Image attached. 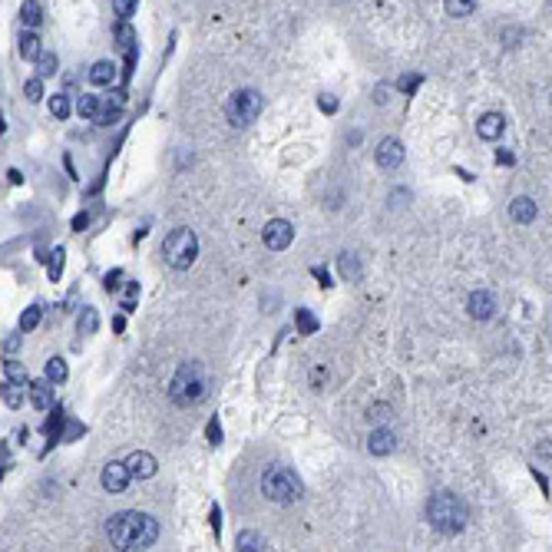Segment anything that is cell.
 <instances>
[{
	"label": "cell",
	"mask_w": 552,
	"mask_h": 552,
	"mask_svg": "<svg viewBox=\"0 0 552 552\" xmlns=\"http://www.w3.org/2000/svg\"><path fill=\"white\" fill-rule=\"evenodd\" d=\"M367 450H371L374 457H387V453H394V450H397V437H394L391 430L377 427L371 437H367Z\"/></svg>",
	"instance_id": "cell-13"
},
{
	"label": "cell",
	"mask_w": 552,
	"mask_h": 552,
	"mask_svg": "<svg viewBox=\"0 0 552 552\" xmlns=\"http://www.w3.org/2000/svg\"><path fill=\"white\" fill-rule=\"evenodd\" d=\"M96 324H99L96 311H93V308H86L83 315H80V331H83V334H93V331H96Z\"/></svg>",
	"instance_id": "cell-30"
},
{
	"label": "cell",
	"mask_w": 552,
	"mask_h": 552,
	"mask_svg": "<svg viewBox=\"0 0 552 552\" xmlns=\"http://www.w3.org/2000/svg\"><path fill=\"white\" fill-rule=\"evenodd\" d=\"M13 351H20V334H10L4 341V354H13Z\"/></svg>",
	"instance_id": "cell-37"
},
{
	"label": "cell",
	"mask_w": 552,
	"mask_h": 552,
	"mask_svg": "<svg viewBox=\"0 0 552 552\" xmlns=\"http://www.w3.org/2000/svg\"><path fill=\"white\" fill-rule=\"evenodd\" d=\"M113 80H116V67L109 63V60H99V63L90 67V83L93 86H109Z\"/></svg>",
	"instance_id": "cell-17"
},
{
	"label": "cell",
	"mask_w": 552,
	"mask_h": 552,
	"mask_svg": "<svg viewBox=\"0 0 552 552\" xmlns=\"http://www.w3.org/2000/svg\"><path fill=\"white\" fill-rule=\"evenodd\" d=\"M417 83H420V77H407V80H400V90H404V93H410V90H417Z\"/></svg>",
	"instance_id": "cell-41"
},
{
	"label": "cell",
	"mask_w": 552,
	"mask_h": 552,
	"mask_svg": "<svg viewBox=\"0 0 552 552\" xmlns=\"http://www.w3.org/2000/svg\"><path fill=\"white\" fill-rule=\"evenodd\" d=\"M50 384H53L50 377H47V381H33V384H30V404H33L37 410H50V407H53V400H57V394H53Z\"/></svg>",
	"instance_id": "cell-15"
},
{
	"label": "cell",
	"mask_w": 552,
	"mask_h": 552,
	"mask_svg": "<svg viewBox=\"0 0 552 552\" xmlns=\"http://www.w3.org/2000/svg\"><path fill=\"white\" fill-rule=\"evenodd\" d=\"M298 324H301V328H305L308 334H311V331H315V328H318V321H315V318H311V315H308V311H298Z\"/></svg>",
	"instance_id": "cell-36"
},
{
	"label": "cell",
	"mask_w": 552,
	"mask_h": 552,
	"mask_svg": "<svg viewBox=\"0 0 552 552\" xmlns=\"http://www.w3.org/2000/svg\"><path fill=\"white\" fill-rule=\"evenodd\" d=\"M123 116V99H106V103H99V113H96V119L93 123H99V126H113L116 119Z\"/></svg>",
	"instance_id": "cell-18"
},
{
	"label": "cell",
	"mask_w": 552,
	"mask_h": 552,
	"mask_svg": "<svg viewBox=\"0 0 552 552\" xmlns=\"http://www.w3.org/2000/svg\"><path fill=\"white\" fill-rule=\"evenodd\" d=\"M23 381H27L23 367H20L17 361H7V384H23Z\"/></svg>",
	"instance_id": "cell-33"
},
{
	"label": "cell",
	"mask_w": 552,
	"mask_h": 552,
	"mask_svg": "<svg viewBox=\"0 0 552 552\" xmlns=\"http://www.w3.org/2000/svg\"><path fill=\"white\" fill-rule=\"evenodd\" d=\"M209 443H222V427H219V420H212V423H209Z\"/></svg>",
	"instance_id": "cell-38"
},
{
	"label": "cell",
	"mask_w": 552,
	"mask_h": 552,
	"mask_svg": "<svg viewBox=\"0 0 552 552\" xmlns=\"http://www.w3.org/2000/svg\"><path fill=\"white\" fill-rule=\"evenodd\" d=\"M60 275H63V248L53 251V261H50V281H60Z\"/></svg>",
	"instance_id": "cell-32"
},
{
	"label": "cell",
	"mask_w": 552,
	"mask_h": 552,
	"mask_svg": "<svg viewBox=\"0 0 552 552\" xmlns=\"http://www.w3.org/2000/svg\"><path fill=\"white\" fill-rule=\"evenodd\" d=\"M126 463H129V470H133V480H149V476H156V470H159L156 457L153 453H146V450H136Z\"/></svg>",
	"instance_id": "cell-12"
},
{
	"label": "cell",
	"mask_w": 552,
	"mask_h": 552,
	"mask_svg": "<svg viewBox=\"0 0 552 552\" xmlns=\"http://www.w3.org/2000/svg\"><path fill=\"white\" fill-rule=\"evenodd\" d=\"M476 133H480V139H486V143H496V139L506 133V116L503 113H483L480 123H476Z\"/></svg>",
	"instance_id": "cell-11"
},
{
	"label": "cell",
	"mask_w": 552,
	"mask_h": 552,
	"mask_svg": "<svg viewBox=\"0 0 552 552\" xmlns=\"http://www.w3.org/2000/svg\"><path fill=\"white\" fill-rule=\"evenodd\" d=\"M318 106H321L324 113H334V109H337V99H334V96H321V99H318Z\"/></svg>",
	"instance_id": "cell-39"
},
{
	"label": "cell",
	"mask_w": 552,
	"mask_h": 552,
	"mask_svg": "<svg viewBox=\"0 0 552 552\" xmlns=\"http://www.w3.org/2000/svg\"><path fill=\"white\" fill-rule=\"evenodd\" d=\"M40 318H43V311H40V305H30L23 315H20V331H33L40 324Z\"/></svg>",
	"instance_id": "cell-23"
},
{
	"label": "cell",
	"mask_w": 552,
	"mask_h": 552,
	"mask_svg": "<svg viewBox=\"0 0 552 552\" xmlns=\"http://www.w3.org/2000/svg\"><path fill=\"white\" fill-rule=\"evenodd\" d=\"M23 96H27L30 103H40V99H43V77L27 80V83H23Z\"/></svg>",
	"instance_id": "cell-25"
},
{
	"label": "cell",
	"mask_w": 552,
	"mask_h": 552,
	"mask_svg": "<svg viewBox=\"0 0 552 552\" xmlns=\"http://www.w3.org/2000/svg\"><path fill=\"white\" fill-rule=\"evenodd\" d=\"M116 37H119V43H123V47H126V50H133V40H136V33H133V27H126V23H123V27L116 30Z\"/></svg>",
	"instance_id": "cell-34"
},
{
	"label": "cell",
	"mask_w": 552,
	"mask_h": 552,
	"mask_svg": "<svg viewBox=\"0 0 552 552\" xmlns=\"http://www.w3.org/2000/svg\"><path fill=\"white\" fill-rule=\"evenodd\" d=\"M162 258H166V265L175 268V271H185L192 268V261L199 258V238L192 229H172L162 242Z\"/></svg>",
	"instance_id": "cell-5"
},
{
	"label": "cell",
	"mask_w": 552,
	"mask_h": 552,
	"mask_svg": "<svg viewBox=\"0 0 552 552\" xmlns=\"http://www.w3.org/2000/svg\"><path fill=\"white\" fill-rule=\"evenodd\" d=\"M443 7L450 17H470L476 10V0H443Z\"/></svg>",
	"instance_id": "cell-21"
},
{
	"label": "cell",
	"mask_w": 552,
	"mask_h": 552,
	"mask_svg": "<svg viewBox=\"0 0 552 552\" xmlns=\"http://www.w3.org/2000/svg\"><path fill=\"white\" fill-rule=\"evenodd\" d=\"M261 493L271 503L288 506L295 499H301V480H298V473L291 467H268L261 473Z\"/></svg>",
	"instance_id": "cell-4"
},
{
	"label": "cell",
	"mask_w": 552,
	"mask_h": 552,
	"mask_svg": "<svg viewBox=\"0 0 552 552\" xmlns=\"http://www.w3.org/2000/svg\"><path fill=\"white\" fill-rule=\"evenodd\" d=\"M77 113L83 116V119H96V113H99V96H80V103H77Z\"/></svg>",
	"instance_id": "cell-22"
},
{
	"label": "cell",
	"mask_w": 552,
	"mask_h": 552,
	"mask_svg": "<svg viewBox=\"0 0 552 552\" xmlns=\"http://www.w3.org/2000/svg\"><path fill=\"white\" fill-rule=\"evenodd\" d=\"M341 271H344V278H357V265H354L351 255H341Z\"/></svg>",
	"instance_id": "cell-35"
},
{
	"label": "cell",
	"mask_w": 552,
	"mask_h": 552,
	"mask_svg": "<svg viewBox=\"0 0 552 552\" xmlns=\"http://www.w3.org/2000/svg\"><path fill=\"white\" fill-rule=\"evenodd\" d=\"M261 113V93L258 90H235L225 103V119L232 126H248L255 123Z\"/></svg>",
	"instance_id": "cell-6"
},
{
	"label": "cell",
	"mask_w": 552,
	"mask_h": 552,
	"mask_svg": "<svg viewBox=\"0 0 552 552\" xmlns=\"http://www.w3.org/2000/svg\"><path fill=\"white\" fill-rule=\"evenodd\" d=\"M4 400H7V407H20L23 404V384H7Z\"/></svg>",
	"instance_id": "cell-29"
},
{
	"label": "cell",
	"mask_w": 552,
	"mask_h": 552,
	"mask_svg": "<svg viewBox=\"0 0 552 552\" xmlns=\"http://www.w3.org/2000/svg\"><path fill=\"white\" fill-rule=\"evenodd\" d=\"M86 222H90V215H77V219H73V225H77V232H80V229H83Z\"/></svg>",
	"instance_id": "cell-43"
},
{
	"label": "cell",
	"mask_w": 552,
	"mask_h": 552,
	"mask_svg": "<svg viewBox=\"0 0 552 552\" xmlns=\"http://www.w3.org/2000/svg\"><path fill=\"white\" fill-rule=\"evenodd\" d=\"M536 202L529 199V195H519V199L509 202V219L519 222V225H529V222H536Z\"/></svg>",
	"instance_id": "cell-14"
},
{
	"label": "cell",
	"mask_w": 552,
	"mask_h": 552,
	"mask_svg": "<svg viewBox=\"0 0 552 552\" xmlns=\"http://www.w3.org/2000/svg\"><path fill=\"white\" fill-rule=\"evenodd\" d=\"M106 536H109V543H113L116 549H149V546L159 539V523H156L149 513L126 509V513L109 516Z\"/></svg>",
	"instance_id": "cell-1"
},
{
	"label": "cell",
	"mask_w": 552,
	"mask_h": 552,
	"mask_svg": "<svg viewBox=\"0 0 552 552\" xmlns=\"http://www.w3.org/2000/svg\"><path fill=\"white\" fill-rule=\"evenodd\" d=\"M467 311L473 321H489V318L496 315V298L489 295V291H473V295L467 298Z\"/></svg>",
	"instance_id": "cell-9"
},
{
	"label": "cell",
	"mask_w": 552,
	"mask_h": 552,
	"mask_svg": "<svg viewBox=\"0 0 552 552\" xmlns=\"http://www.w3.org/2000/svg\"><path fill=\"white\" fill-rule=\"evenodd\" d=\"M47 377L53 384H63L70 377V367H67V361H63V357H50L47 361Z\"/></svg>",
	"instance_id": "cell-20"
},
{
	"label": "cell",
	"mask_w": 552,
	"mask_h": 552,
	"mask_svg": "<svg viewBox=\"0 0 552 552\" xmlns=\"http://www.w3.org/2000/svg\"><path fill=\"white\" fill-rule=\"evenodd\" d=\"M37 73L40 77H53V73H57V57H53V53H40L37 57Z\"/></svg>",
	"instance_id": "cell-26"
},
{
	"label": "cell",
	"mask_w": 552,
	"mask_h": 552,
	"mask_svg": "<svg viewBox=\"0 0 552 552\" xmlns=\"http://www.w3.org/2000/svg\"><path fill=\"white\" fill-rule=\"evenodd\" d=\"M377 166H381V169H397V166H404V143L394 139V136H387V139L377 146Z\"/></svg>",
	"instance_id": "cell-10"
},
{
	"label": "cell",
	"mask_w": 552,
	"mask_h": 552,
	"mask_svg": "<svg viewBox=\"0 0 552 552\" xmlns=\"http://www.w3.org/2000/svg\"><path fill=\"white\" fill-rule=\"evenodd\" d=\"M209 394V377L199 361H185L169 381V400L175 407H195Z\"/></svg>",
	"instance_id": "cell-3"
},
{
	"label": "cell",
	"mask_w": 552,
	"mask_h": 552,
	"mask_svg": "<svg viewBox=\"0 0 552 552\" xmlns=\"http://www.w3.org/2000/svg\"><path fill=\"white\" fill-rule=\"evenodd\" d=\"M119 278H123V271H109V275H106V288L116 291V288H119Z\"/></svg>",
	"instance_id": "cell-40"
},
{
	"label": "cell",
	"mask_w": 552,
	"mask_h": 552,
	"mask_svg": "<svg viewBox=\"0 0 552 552\" xmlns=\"http://www.w3.org/2000/svg\"><path fill=\"white\" fill-rule=\"evenodd\" d=\"M367 417H371V423H384V420H391L394 413H391V407H387V404H374V407L367 410Z\"/></svg>",
	"instance_id": "cell-31"
},
{
	"label": "cell",
	"mask_w": 552,
	"mask_h": 552,
	"mask_svg": "<svg viewBox=\"0 0 552 552\" xmlns=\"http://www.w3.org/2000/svg\"><path fill=\"white\" fill-rule=\"evenodd\" d=\"M50 113L57 116V119H67L70 116V96H63V93L53 96V99H50Z\"/></svg>",
	"instance_id": "cell-24"
},
{
	"label": "cell",
	"mask_w": 552,
	"mask_h": 552,
	"mask_svg": "<svg viewBox=\"0 0 552 552\" xmlns=\"http://www.w3.org/2000/svg\"><path fill=\"white\" fill-rule=\"evenodd\" d=\"M136 7H139V0H113V13L119 20H129L136 13Z\"/></svg>",
	"instance_id": "cell-27"
},
{
	"label": "cell",
	"mask_w": 552,
	"mask_h": 552,
	"mask_svg": "<svg viewBox=\"0 0 552 552\" xmlns=\"http://www.w3.org/2000/svg\"><path fill=\"white\" fill-rule=\"evenodd\" d=\"M265 546L268 543L258 533H242L238 536V549H265Z\"/></svg>",
	"instance_id": "cell-28"
},
{
	"label": "cell",
	"mask_w": 552,
	"mask_h": 552,
	"mask_svg": "<svg viewBox=\"0 0 552 552\" xmlns=\"http://www.w3.org/2000/svg\"><path fill=\"white\" fill-rule=\"evenodd\" d=\"M427 519L437 533L457 536L467 529L470 509L457 493H437V496H430V503H427Z\"/></svg>",
	"instance_id": "cell-2"
},
{
	"label": "cell",
	"mask_w": 552,
	"mask_h": 552,
	"mask_svg": "<svg viewBox=\"0 0 552 552\" xmlns=\"http://www.w3.org/2000/svg\"><path fill=\"white\" fill-rule=\"evenodd\" d=\"M129 480H133V470H129V463H119V460L106 463L103 473H99V483H103L106 493H126Z\"/></svg>",
	"instance_id": "cell-8"
},
{
	"label": "cell",
	"mask_w": 552,
	"mask_h": 552,
	"mask_svg": "<svg viewBox=\"0 0 552 552\" xmlns=\"http://www.w3.org/2000/svg\"><path fill=\"white\" fill-rule=\"evenodd\" d=\"M496 159L503 162V166H506V162H509V166H513V153H496Z\"/></svg>",
	"instance_id": "cell-42"
},
{
	"label": "cell",
	"mask_w": 552,
	"mask_h": 552,
	"mask_svg": "<svg viewBox=\"0 0 552 552\" xmlns=\"http://www.w3.org/2000/svg\"><path fill=\"white\" fill-rule=\"evenodd\" d=\"M20 23H23V27H33V30L43 23V7H40L37 0H27V4L20 7Z\"/></svg>",
	"instance_id": "cell-19"
},
{
	"label": "cell",
	"mask_w": 552,
	"mask_h": 552,
	"mask_svg": "<svg viewBox=\"0 0 552 552\" xmlns=\"http://www.w3.org/2000/svg\"><path fill=\"white\" fill-rule=\"evenodd\" d=\"M17 53L23 60H37L40 53H43V50H40V37L33 33V30H23V33L17 37Z\"/></svg>",
	"instance_id": "cell-16"
},
{
	"label": "cell",
	"mask_w": 552,
	"mask_h": 552,
	"mask_svg": "<svg viewBox=\"0 0 552 552\" xmlns=\"http://www.w3.org/2000/svg\"><path fill=\"white\" fill-rule=\"evenodd\" d=\"M291 238H295V225L285 219H271L261 229V242H265V248H271V251H285L288 245H291Z\"/></svg>",
	"instance_id": "cell-7"
}]
</instances>
